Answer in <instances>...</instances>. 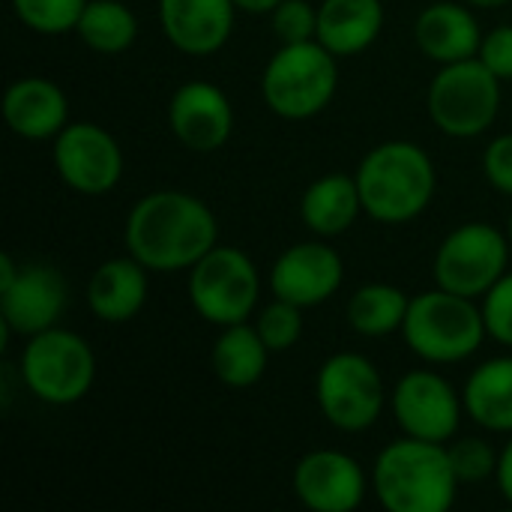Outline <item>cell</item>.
<instances>
[{"mask_svg": "<svg viewBox=\"0 0 512 512\" xmlns=\"http://www.w3.org/2000/svg\"><path fill=\"white\" fill-rule=\"evenodd\" d=\"M126 249L150 273L192 270L219 246L216 213L195 195L159 189L144 195L126 216Z\"/></svg>", "mask_w": 512, "mask_h": 512, "instance_id": "cell-1", "label": "cell"}, {"mask_svg": "<svg viewBox=\"0 0 512 512\" xmlns=\"http://www.w3.org/2000/svg\"><path fill=\"white\" fill-rule=\"evenodd\" d=\"M372 492L390 512H447L459 492L447 444L408 435L387 444L372 468Z\"/></svg>", "mask_w": 512, "mask_h": 512, "instance_id": "cell-2", "label": "cell"}, {"mask_svg": "<svg viewBox=\"0 0 512 512\" xmlns=\"http://www.w3.org/2000/svg\"><path fill=\"white\" fill-rule=\"evenodd\" d=\"M363 213L381 225L417 219L435 198L438 174L429 153L411 141H384L357 165Z\"/></svg>", "mask_w": 512, "mask_h": 512, "instance_id": "cell-3", "label": "cell"}, {"mask_svg": "<svg viewBox=\"0 0 512 512\" xmlns=\"http://www.w3.org/2000/svg\"><path fill=\"white\" fill-rule=\"evenodd\" d=\"M402 336L420 360L450 366L474 357L489 330L477 300L435 288L411 297Z\"/></svg>", "mask_w": 512, "mask_h": 512, "instance_id": "cell-4", "label": "cell"}, {"mask_svg": "<svg viewBox=\"0 0 512 512\" xmlns=\"http://www.w3.org/2000/svg\"><path fill=\"white\" fill-rule=\"evenodd\" d=\"M336 54L318 39L279 45L261 75V96L282 120H309L321 114L339 87Z\"/></svg>", "mask_w": 512, "mask_h": 512, "instance_id": "cell-5", "label": "cell"}, {"mask_svg": "<svg viewBox=\"0 0 512 512\" xmlns=\"http://www.w3.org/2000/svg\"><path fill=\"white\" fill-rule=\"evenodd\" d=\"M18 369L33 399L66 408L90 393L96 381V354L78 333L51 327L27 339Z\"/></svg>", "mask_w": 512, "mask_h": 512, "instance_id": "cell-6", "label": "cell"}, {"mask_svg": "<svg viewBox=\"0 0 512 512\" xmlns=\"http://www.w3.org/2000/svg\"><path fill=\"white\" fill-rule=\"evenodd\" d=\"M501 78H495L480 57L441 66L429 84V117L450 138H477L498 120Z\"/></svg>", "mask_w": 512, "mask_h": 512, "instance_id": "cell-7", "label": "cell"}, {"mask_svg": "<svg viewBox=\"0 0 512 512\" xmlns=\"http://www.w3.org/2000/svg\"><path fill=\"white\" fill-rule=\"evenodd\" d=\"M261 297V276L252 258L234 246H213L189 270V303L213 327L249 321Z\"/></svg>", "mask_w": 512, "mask_h": 512, "instance_id": "cell-8", "label": "cell"}, {"mask_svg": "<svg viewBox=\"0 0 512 512\" xmlns=\"http://www.w3.org/2000/svg\"><path fill=\"white\" fill-rule=\"evenodd\" d=\"M315 399L324 420L339 432H366L378 423L387 405V390L378 366L354 351L333 354L315 378Z\"/></svg>", "mask_w": 512, "mask_h": 512, "instance_id": "cell-9", "label": "cell"}, {"mask_svg": "<svg viewBox=\"0 0 512 512\" xmlns=\"http://www.w3.org/2000/svg\"><path fill=\"white\" fill-rule=\"evenodd\" d=\"M510 237L489 222H468L444 237L435 252V282L462 297H483L510 264Z\"/></svg>", "mask_w": 512, "mask_h": 512, "instance_id": "cell-10", "label": "cell"}, {"mask_svg": "<svg viewBox=\"0 0 512 512\" xmlns=\"http://www.w3.org/2000/svg\"><path fill=\"white\" fill-rule=\"evenodd\" d=\"M390 411L408 438L450 444L459 432L465 402L447 378L420 369L399 378L390 393Z\"/></svg>", "mask_w": 512, "mask_h": 512, "instance_id": "cell-11", "label": "cell"}, {"mask_svg": "<svg viewBox=\"0 0 512 512\" xmlns=\"http://www.w3.org/2000/svg\"><path fill=\"white\" fill-rule=\"evenodd\" d=\"M54 168L72 192L105 195L123 177V150L108 129L78 120L54 138Z\"/></svg>", "mask_w": 512, "mask_h": 512, "instance_id": "cell-12", "label": "cell"}, {"mask_svg": "<svg viewBox=\"0 0 512 512\" xmlns=\"http://www.w3.org/2000/svg\"><path fill=\"white\" fill-rule=\"evenodd\" d=\"M345 279V261L321 240H306L285 249L270 267V291L300 309L327 303Z\"/></svg>", "mask_w": 512, "mask_h": 512, "instance_id": "cell-13", "label": "cell"}, {"mask_svg": "<svg viewBox=\"0 0 512 512\" xmlns=\"http://www.w3.org/2000/svg\"><path fill=\"white\" fill-rule=\"evenodd\" d=\"M369 492V480L354 456L342 450H312L294 468V495L312 512H354Z\"/></svg>", "mask_w": 512, "mask_h": 512, "instance_id": "cell-14", "label": "cell"}, {"mask_svg": "<svg viewBox=\"0 0 512 512\" xmlns=\"http://www.w3.org/2000/svg\"><path fill=\"white\" fill-rule=\"evenodd\" d=\"M66 309V279L48 264H21L18 279L0 291L3 336H36L57 327Z\"/></svg>", "mask_w": 512, "mask_h": 512, "instance_id": "cell-15", "label": "cell"}, {"mask_svg": "<svg viewBox=\"0 0 512 512\" xmlns=\"http://www.w3.org/2000/svg\"><path fill=\"white\" fill-rule=\"evenodd\" d=\"M168 126L192 153H216L234 132V108L210 81H186L168 102Z\"/></svg>", "mask_w": 512, "mask_h": 512, "instance_id": "cell-16", "label": "cell"}, {"mask_svg": "<svg viewBox=\"0 0 512 512\" xmlns=\"http://www.w3.org/2000/svg\"><path fill=\"white\" fill-rule=\"evenodd\" d=\"M159 24L165 39L192 57L216 54L234 33V0H159Z\"/></svg>", "mask_w": 512, "mask_h": 512, "instance_id": "cell-17", "label": "cell"}, {"mask_svg": "<svg viewBox=\"0 0 512 512\" xmlns=\"http://www.w3.org/2000/svg\"><path fill=\"white\" fill-rule=\"evenodd\" d=\"M483 36L486 33L477 21L474 9H468V3L441 0V3L426 6L414 21L417 48L438 66L477 57Z\"/></svg>", "mask_w": 512, "mask_h": 512, "instance_id": "cell-18", "label": "cell"}, {"mask_svg": "<svg viewBox=\"0 0 512 512\" xmlns=\"http://www.w3.org/2000/svg\"><path fill=\"white\" fill-rule=\"evenodd\" d=\"M3 117L6 126L27 141H54L69 126V102L66 93L39 75L18 78L3 93Z\"/></svg>", "mask_w": 512, "mask_h": 512, "instance_id": "cell-19", "label": "cell"}, {"mask_svg": "<svg viewBox=\"0 0 512 512\" xmlns=\"http://www.w3.org/2000/svg\"><path fill=\"white\" fill-rule=\"evenodd\" d=\"M147 267L126 255V258H111L96 267V273L87 282V306L90 312L105 321V324H126L132 321L144 303H147Z\"/></svg>", "mask_w": 512, "mask_h": 512, "instance_id": "cell-20", "label": "cell"}, {"mask_svg": "<svg viewBox=\"0 0 512 512\" xmlns=\"http://www.w3.org/2000/svg\"><path fill=\"white\" fill-rule=\"evenodd\" d=\"M363 213V198L357 177L351 174H324L300 198V219L315 237H342Z\"/></svg>", "mask_w": 512, "mask_h": 512, "instance_id": "cell-21", "label": "cell"}, {"mask_svg": "<svg viewBox=\"0 0 512 512\" xmlns=\"http://www.w3.org/2000/svg\"><path fill=\"white\" fill-rule=\"evenodd\" d=\"M384 30L381 0H324L318 6V42L336 57L366 51Z\"/></svg>", "mask_w": 512, "mask_h": 512, "instance_id": "cell-22", "label": "cell"}, {"mask_svg": "<svg viewBox=\"0 0 512 512\" xmlns=\"http://www.w3.org/2000/svg\"><path fill=\"white\" fill-rule=\"evenodd\" d=\"M465 414L486 432L512 435V357L486 360L462 390Z\"/></svg>", "mask_w": 512, "mask_h": 512, "instance_id": "cell-23", "label": "cell"}, {"mask_svg": "<svg viewBox=\"0 0 512 512\" xmlns=\"http://www.w3.org/2000/svg\"><path fill=\"white\" fill-rule=\"evenodd\" d=\"M270 354L273 351L264 345L255 324L243 321V324L222 327L219 339L213 342L210 366H213V375L225 387L246 390V387H252V384H258L264 378Z\"/></svg>", "mask_w": 512, "mask_h": 512, "instance_id": "cell-24", "label": "cell"}, {"mask_svg": "<svg viewBox=\"0 0 512 512\" xmlns=\"http://www.w3.org/2000/svg\"><path fill=\"white\" fill-rule=\"evenodd\" d=\"M411 297L396 288V285H384V282H372L363 285L351 303H348V324L354 333L378 339V336H390L396 330H402L405 315H408Z\"/></svg>", "mask_w": 512, "mask_h": 512, "instance_id": "cell-25", "label": "cell"}, {"mask_svg": "<svg viewBox=\"0 0 512 512\" xmlns=\"http://www.w3.org/2000/svg\"><path fill=\"white\" fill-rule=\"evenodd\" d=\"M75 33L96 54H120L135 42L138 18L120 0H87Z\"/></svg>", "mask_w": 512, "mask_h": 512, "instance_id": "cell-26", "label": "cell"}, {"mask_svg": "<svg viewBox=\"0 0 512 512\" xmlns=\"http://www.w3.org/2000/svg\"><path fill=\"white\" fill-rule=\"evenodd\" d=\"M87 0H12L15 18L45 36H60L78 27Z\"/></svg>", "mask_w": 512, "mask_h": 512, "instance_id": "cell-27", "label": "cell"}, {"mask_svg": "<svg viewBox=\"0 0 512 512\" xmlns=\"http://www.w3.org/2000/svg\"><path fill=\"white\" fill-rule=\"evenodd\" d=\"M255 330L261 333L264 345L273 354H282L288 348H294L303 336V309L273 297L255 318Z\"/></svg>", "mask_w": 512, "mask_h": 512, "instance_id": "cell-28", "label": "cell"}, {"mask_svg": "<svg viewBox=\"0 0 512 512\" xmlns=\"http://www.w3.org/2000/svg\"><path fill=\"white\" fill-rule=\"evenodd\" d=\"M453 471L459 483H483L498 474V456L489 441L483 438H459L447 444Z\"/></svg>", "mask_w": 512, "mask_h": 512, "instance_id": "cell-29", "label": "cell"}, {"mask_svg": "<svg viewBox=\"0 0 512 512\" xmlns=\"http://www.w3.org/2000/svg\"><path fill=\"white\" fill-rule=\"evenodd\" d=\"M270 24L279 45L312 42L318 39V6H312L309 0H282L270 12Z\"/></svg>", "mask_w": 512, "mask_h": 512, "instance_id": "cell-30", "label": "cell"}, {"mask_svg": "<svg viewBox=\"0 0 512 512\" xmlns=\"http://www.w3.org/2000/svg\"><path fill=\"white\" fill-rule=\"evenodd\" d=\"M483 318L489 339L512 348V273H504L486 294H483Z\"/></svg>", "mask_w": 512, "mask_h": 512, "instance_id": "cell-31", "label": "cell"}, {"mask_svg": "<svg viewBox=\"0 0 512 512\" xmlns=\"http://www.w3.org/2000/svg\"><path fill=\"white\" fill-rule=\"evenodd\" d=\"M477 57L495 78L512 81V24H498L495 30H489Z\"/></svg>", "mask_w": 512, "mask_h": 512, "instance_id": "cell-32", "label": "cell"}, {"mask_svg": "<svg viewBox=\"0 0 512 512\" xmlns=\"http://www.w3.org/2000/svg\"><path fill=\"white\" fill-rule=\"evenodd\" d=\"M483 171L501 195H512V132L489 141L483 153Z\"/></svg>", "mask_w": 512, "mask_h": 512, "instance_id": "cell-33", "label": "cell"}, {"mask_svg": "<svg viewBox=\"0 0 512 512\" xmlns=\"http://www.w3.org/2000/svg\"><path fill=\"white\" fill-rule=\"evenodd\" d=\"M495 480H498L501 495L512 504V438L507 441V447L501 450V456H498V474H495Z\"/></svg>", "mask_w": 512, "mask_h": 512, "instance_id": "cell-34", "label": "cell"}, {"mask_svg": "<svg viewBox=\"0 0 512 512\" xmlns=\"http://www.w3.org/2000/svg\"><path fill=\"white\" fill-rule=\"evenodd\" d=\"M282 0H234V6L246 15H270Z\"/></svg>", "mask_w": 512, "mask_h": 512, "instance_id": "cell-35", "label": "cell"}, {"mask_svg": "<svg viewBox=\"0 0 512 512\" xmlns=\"http://www.w3.org/2000/svg\"><path fill=\"white\" fill-rule=\"evenodd\" d=\"M18 273H21V267L12 261V255H9V252H3V255H0V291H3V288H9V285L18 279Z\"/></svg>", "mask_w": 512, "mask_h": 512, "instance_id": "cell-36", "label": "cell"}, {"mask_svg": "<svg viewBox=\"0 0 512 512\" xmlns=\"http://www.w3.org/2000/svg\"><path fill=\"white\" fill-rule=\"evenodd\" d=\"M468 6H474V9H501V6H507L510 0H465Z\"/></svg>", "mask_w": 512, "mask_h": 512, "instance_id": "cell-37", "label": "cell"}, {"mask_svg": "<svg viewBox=\"0 0 512 512\" xmlns=\"http://www.w3.org/2000/svg\"><path fill=\"white\" fill-rule=\"evenodd\" d=\"M507 237H510V243H512V213H510V225H507Z\"/></svg>", "mask_w": 512, "mask_h": 512, "instance_id": "cell-38", "label": "cell"}]
</instances>
